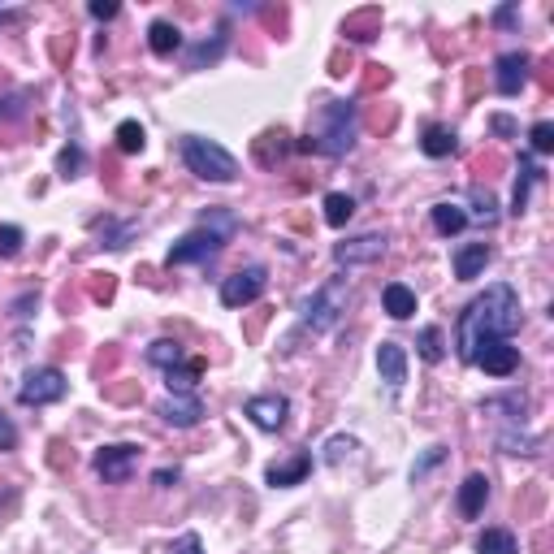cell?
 <instances>
[{
    "label": "cell",
    "mask_w": 554,
    "mask_h": 554,
    "mask_svg": "<svg viewBox=\"0 0 554 554\" xmlns=\"http://www.w3.org/2000/svg\"><path fill=\"white\" fill-rule=\"evenodd\" d=\"M520 329V295L511 290L507 282H494L485 286L477 299L468 303L464 312H459L455 321V351L459 360L472 364V355H477L485 342H503Z\"/></svg>",
    "instance_id": "cell-1"
},
{
    "label": "cell",
    "mask_w": 554,
    "mask_h": 554,
    "mask_svg": "<svg viewBox=\"0 0 554 554\" xmlns=\"http://www.w3.org/2000/svg\"><path fill=\"white\" fill-rule=\"evenodd\" d=\"M239 234V217L230 208H208V213L195 221V230H187L182 239L169 247V265H208L226 252V243Z\"/></svg>",
    "instance_id": "cell-2"
},
{
    "label": "cell",
    "mask_w": 554,
    "mask_h": 554,
    "mask_svg": "<svg viewBox=\"0 0 554 554\" xmlns=\"http://www.w3.org/2000/svg\"><path fill=\"white\" fill-rule=\"evenodd\" d=\"M299 152H325V156H347L355 148V104L351 100H325L316 109L312 135L295 143Z\"/></svg>",
    "instance_id": "cell-3"
},
{
    "label": "cell",
    "mask_w": 554,
    "mask_h": 554,
    "mask_svg": "<svg viewBox=\"0 0 554 554\" xmlns=\"http://www.w3.org/2000/svg\"><path fill=\"white\" fill-rule=\"evenodd\" d=\"M182 161H187L191 174L204 178V182H234L239 178V161H234L217 139H204V135L182 139Z\"/></svg>",
    "instance_id": "cell-4"
},
{
    "label": "cell",
    "mask_w": 554,
    "mask_h": 554,
    "mask_svg": "<svg viewBox=\"0 0 554 554\" xmlns=\"http://www.w3.org/2000/svg\"><path fill=\"white\" fill-rule=\"evenodd\" d=\"M347 277H329L325 286H316L308 299H303V308H299V321L303 329H312V334H329L338 321H342V312H347Z\"/></svg>",
    "instance_id": "cell-5"
},
{
    "label": "cell",
    "mask_w": 554,
    "mask_h": 554,
    "mask_svg": "<svg viewBox=\"0 0 554 554\" xmlns=\"http://www.w3.org/2000/svg\"><path fill=\"white\" fill-rule=\"evenodd\" d=\"M65 390H70V381H65L61 368H31V373L22 377L18 386V403L22 407H48V403H61Z\"/></svg>",
    "instance_id": "cell-6"
},
{
    "label": "cell",
    "mask_w": 554,
    "mask_h": 554,
    "mask_svg": "<svg viewBox=\"0 0 554 554\" xmlns=\"http://www.w3.org/2000/svg\"><path fill=\"white\" fill-rule=\"evenodd\" d=\"M135 464H139V446H130V442L100 446L96 459H91V468H96V477L104 485H126L130 472H135Z\"/></svg>",
    "instance_id": "cell-7"
},
{
    "label": "cell",
    "mask_w": 554,
    "mask_h": 554,
    "mask_svg": "<svg viewBox=\"0 0 554 554\" xmlns=\"http://www.w3.org/2000/svg\"><path fill=\"white\" fill-rule=\"evenodd\" d=\"M265 286H269L265 265H247L221 282V303H226V308H247V303H256L265 295Z\"/></svg>",
    "instance_id": "cell-8"
},
{
    "label": "cell",
    "mask_w": 554,
    "mask_h": 554,
    "mask_svg": "<svg viewBox=\"0 0 554 554\" xmlns=\"http://www.w3.org/2000/svg\"><path fill=\"white\" fill-rule=\"evenodd\" d=\"M529 70H533V57L529 52H503L494 65V87L498 96H520L529 87Z\"/></svg>",
    "instance_id": "cell-9"
},
{
    "label": "cell",
    "mask_w": 554,
    "mask_h": 554,
    "mask_svg": "<svg viewBox=\"0 0 554 554\" xmlns=\"http://www.w3.org/2000/svg\"><path fill=\"white\" fill-rule=\"evenodd\" d=\"M386 234H360V239H347L334 247V260L342 269H355V265H373V260L386 256Z\"/></svg>",
    "instance_id": "cell-10"
},
{
    "label": "cell",
    "mask_w": 554,
    "mask_h": 554,
    "mask_svg": "<svg viewBox=\"0 0 554 554\" xmlns=\"http://www.w3.org/2000/svg\"><path fill=\"white\" fill-rule=\"evenodd\" d=\"M286 412H290V403L282 399V394H256V399L243 403V416L252 420L256 429H265V433L282 429L286 425Z\"/></svg>",
    "instance_id": "cell-11"
},
{
    "label": "cell",
    "mask_w": 554,
    "mask_h": 554,
    "mask_svg": "<svg viewBox=\"0 0 554 554\" xmlns=\"http://www.w3.org/2000/svg\"><path fill=\"white\" fill-rule=\"evenodd\" d=\"M472 364L485 368L490 377H511L520 368V347H511V338L503 342H485V347L472 355Z\"/></svg>",
    "instance_id": "cell-12"
},
{
    "label": "cell",
    "mask_w": 554,
    "mask_h": 554,
    "mask_svg": "<svg viewBox=\"0 0 554 554\" xmlns=\"http://www.w3.org/2000/svg\"><path fill=\"white\" fill-rule=\"evenodd\" d=\"M156 412H161V420L174 429H195L204 416V407H200V394H169Z\"/></svg>",
    "instance_id": "cell-13"
},
{
    "label": "cell",
    "mask_w": 554,
    "mask_h": 554,
    "mask_svg": "<svg viewBox=\"0 0 554 554\" xmlns=\"http://www.w3.org/2000/svg\"><path fill=\"white\" fill-rule=\"evenodd\" d=\"M485 503H490V477H485V472H468L464 485H459V516L477 520Z\"/></svg>",
    "instance_id": "cell-14"
},
{
    "label": "cell",
    "mask_w": 554,
    "mask_h": 554,
    "mask_svg": "<svg viewBox=\"0 0 554 554\" xmlns=\"http://www.w3.org/2000/svg\"><path fill=\"white\" fill-rule=\"evenodd\" d=\"M377 373H381V381H386L390 390H403V381H407V351L399 347V342H381V347H377Z\"/></svg>",
    "instance_id": "cell-15"
},
{
    "label": "cell",
    "mask_w": 554,
    "mask_h": 554,
    "mask_svg": "<svg viewBox=\"0 0 554 554\" xmlns=\"http://www.w3.org/2000/svg\"><path fill=\"white\" fill-rule=\"evenodd\" d=\"M490 256H494L490 243H464L455 252V277L459 282H477V277L485 273V265H490Z\"/></svg>",
    "instance_id": "cell-16"
},
{
    "label": "cell",
    "mask_w": 554,
    "mask_h": 554,
    "mask_svg": "<svg viewBox=\"0 0 554 554\" xmlns=\"http://www.w3.org/2000/svg\"><path fill=\"white\" fill-rule=\"evenodd\" d=\"M429 217H433V230L442 234V239H455V234H464L468 230V213L459 204H433L429 208Z\"/></svg>",
    "instance_id": "cell-17"
},
{
    "label": "cell",
    "mask_w": 554,
    "mask_h": 554,
    "mask_svg": "<svg viewBox=\"0 0 554 554\" xmlns=\"http://www.w3.org/2000/svg\"><path fill=\"white\" fill-rule=\"evenodd\" d=\"M381 308H386L394 321H407V316L416 312V290L403 286V282H390L386 290H381Z\"/></svg>",
    "instance_id": "cell-18"
},
{
    "label": "cell",
    "mask_w": 554,
    "mask_h": 554,
    "mask_svg": "<svg viewBox=\"0 0 554 554\" xmlns=\"http://www.w3.org/2000/svg\"><path fill=\"white\" fill-rule=\"evenodd\" d=\"M200 377H204V360H182L178 368L165 373V386H169V394H195Z\"/></svg>",
    "instance_id": "cell-19"
},
{
    "label": "cell",
    "mask_w": 554,
    "mask_h": 554,
    "mask_svg": "<svg viewBox=\"0 0 554 554\" xmlns=\"http://www.w3.org/2000/svg\"><path fill=\"white\" fill-rule=\"evenodd\" d=\"M308 472H312V455H299L295 464H273L265 472V481L273 485V490H290V485H299Z\"/></svg>",
    "instance_id": "cell-20"
},
{
    "label": "cell",
    "mask_w": 554,
    "mask_h": 554,
    "mask_svg": "<svg viewBox=\"0 0 554 554\" xmlns=\"http://www.w3.org/2000/svg\"><path fill=\"white\" fill-rule=\"evenodd\" d=\"M148 44H152V52H156V57H174V52L182 48V31H178L174 22L156 18V22L148 26Z\"/></svg>",
    "instance_id": "cell-21"
},
{
    "label": "cell",
    "mask_w": 554,
    "mask_h": 554,
    "mask_svg": "<svg viewBox=\"0 0 554 554\" xmlns=\"http://www.w3.org/2000/svg\"><path fill=\"white\" fill-rule=\"evenodd\" d=\"M420 148H425V156H433V161H442V156L455 152V130H446V126H425V139H420Z\"/></svg>",
    "instance_id": "cell-22"
},
{
    "label": "cell",
    "mask_w": 554,
    "mask_h": 554,
    "mask_svg": "<svg viewBox=\"0 0 554 554\" xmlns=\"http://www.w3.org/2000/svg\"><path fill=\"white\" fill-rule=\"evenodd\" d=\"M182 360H187V351H182V342H174V338H161V342H152L148 347V364H156V368H178Z\"/></svg>",
    "instance_id": "cell-23"
},
{
    "label": "cell",
    "mask_w": 554,
    "mask_h": 554,
    "mask_svg": "<svg viewBox=\"0 0 554 554\" xmlns=\"http://www.w3.org/2000/svg\"><path fill=\"white\" fill-rule=\"evenodd\" d=\"M351 217H355V200H351V195H342V191H329V195H325V221H329V226H334V230H342Z\"/></svg>",
    "instance_id": "cell-24"
},
{
    "label": "cell",
    "mask_w": 554,
    "mask_h": 554,
    "mask_svg": "<svg viewBox=\"0 0 554 554\" xmlns=\"http://www.w3.org/2000/svg\"><path fill=\"white\" fill-rule=\"evenodd\" d=\"M477 554H520V546L507 529H485L477 537Z\"/></svg>",
    "instance_id": "cell-25"
},
{
    "label": "cell",
    "mask_w": 554,
    "mask_h": 554,
    "mask_svg": "<svg viewBox=\"0 0 554 554\" xmlns=\"http://www.w3.org/2000/svg\"><path fill=\"white\" fill-rule=\"evenodd\" d=\"M533 182H542V169H537L529 156L520 161V182H516V195H511V213H524V204H529V187Z\"/></svg>",
    "instance_id": "cell-26"
},
{
    "label": "cell",
    "mask_w": 554,
    "mask_h": 554,
    "mask_svg": "<svg viewBox=\"0 0 554 554\" xmlns=\"http://www.w3.org/2000/svg\"><path fill=\"white\" fill-rule=\"evenodd\" d=\"M416 347H420V360H425V364H442V355H446V347H442V329H438V325L420 329Z\"/></svg>",
    "instance_id": "cell-27"
},
{
    "label": "cell",
    "mask_w": 554,
    "mask_h": 554,
    "mask_svg": "<svg viewBox=\"0 0 554 554\" xmlns=\"http://www.w3.org/2000/svg\"><path fill=\"white\" fill-rule=\"evenodd\" d=\"M117 148H122L126 156L143 152V148H148V130H143L139 122H122V126H117Z\"/></svg>",
    "instance_id": "cell-28"
},
{
    "label": "cell",
    "mask_w": 554,
    "mask_h": 554,
    "mask_svg": "<svg viewBox=\"0 0 554 554\" xmlns=\"http://www.w3.org/2000/svg\"><path fill=\"white\" fill-rule=\"evenodd\" d=\"M96 234H100V247H113V252H122V247L130 243V234H135V226H130V221H126V226H117V221H96Z\"/></svg>",
    "instance_id": "cell-29"
},
{
    "label": "cell",
    "mask_w": 554,
    "mask_h": 554,
    "mask_svg": "<svg viewBox=\"0 0 554 554\" xmlns=\"http://www.w3.org/2000/svg\"><path fill=\"white\" fill-rule=\"evenodd\" d=\"M221 52H226V35H217L213 44H200L187 52V70H204V61H217Z\"/></svg>",
    "instance_id": "cell-30"
},
{
    "label": "cell",
    "mask_w": 554,
    "mask_h": 554,
    "mask_svg": "<svg viewBox=\"0 0 554 554\" xmlns=\"http://www.w3.org/2000/svg\"><path fill=\"white\" fill-rule=\"evenodd\" d=\"M83 148H78V143H70V148H65L61 156H57V169H61V178H78V169H83Z\"/></svg>",
    "instance_id": "cell-31"
},
{
    "label": "cell",
    "mask_w": 554,
    "mask_h": 554,
    "mask_svg": "<svg viewBox=\"0 0 554 554\" xmlns=\"http://www.w3.org/2000/svg\"><path fill=\"white\" fill-rule=\"evenodd\" d=\"M529 143H533L537 156H550V152H554V126H550V122H537V126L529 130Z\"/></svg>",
    "instance_id": "cell-32"
},
{
    "label": "cell",
    "mask_w": 554,
    "mask_h": 554,
    "mask_svg": "<svg viewBox=\"0 0 554 554\" xmlns=\"http://www.w3.org/2000/svg\"><path fill=\"white\" fill-rule=\"evenodd\" d=\"M498 446H503L507 455H537V438H516V433H503Z\"/></svg>",
    "instance_id": "cell-33"
},
{
    "label": "cell",
    "mask_w": 554,
    "mask_h": 554,
    "mask_svg": "<svg viewBox=\"0 0 554 554\" xmlns=\"http://www.w3.org/2000/svg\"><path fill=\"white\" fill-rule=\"evenodd\" d=\"M355 451V438H329L325 442V464H342Z\"/></svg>",
    "instance_id": "cell-34"
},
{
    "label": "cell",
    "mask_w": 554,
    "mask_h": 554,
    "mask_svg": "<svg viewBox=\"0 0 554 554\" xmlns=\"http://www.w3.org/2000/svg\"><path fill=\"white\" fill-rule=\"evenodd\" d=\"M18 252H22V230L0 226V256H18Z\"/></svg>",
    "instance_id": "cell-35"
},
{
    "label": "cell",
    "mask_w": 554,
    "mask_h": 554,
    "mask_svg": "<svg viewBox=\"0 0 554 554\" xmlns=\"http://www.w3.org/2000/svg\"><path fill=\"white\" fill-rule=\"evenodd\" d=\"M472 204H477V221H494L498 213H494V195L490 191H481V187H472Z\"/></svg>",
    "instance_id": "cell-36"
},
{
    "label": "cell",
    "mask_w": 554,
    "mask_h": 554,
    "mask_svg": "<svg viewBox=\"0 0 554 554\" xmlns=\"http://www.w3.org/2000/svg\"><path fill=\"white\" fill-rule=\"evenodd\" d=\"M169 554H204V546H200V537H195V533H182Z\"/></svg>",
    "instance_id": "cell-37"
},
{
    "label": "cell",
    "mask_w": 554,
    "mask_h": 554,
    "mask_svg": "<svg viewBox=\"0 0 554 554\" xmlns=\"http://www.w3.org/2000/svg\"><path fill=\"white\" fill-rule=\"evenodd\" d=\"M13 446H18V429H13L9 416L0 412V451H13Z\"/></svg>",
    "instance_id": "cell-38"
},
{
    "label": "cell",
    "mask_w": 554,
    "mask_h": 554,
    "mask_svg": "<svg viewBox=\"0 0 554 554\" xmlns=\"http://www.w3.org/2000/svg\"><path fill=\"white\" fill-rule=\"evenodd\" d=\"M91 18H100V22L117 18V0H91Z\"/></svg>",
    "instance_id": "cell-39"
},
{
    "label": "cell",
    "mask_w": 554,
    "mask_h": 554,
    "mask_svg": "<svg viewBox=\"0 0 554 554\" xmlns=\"http://www.w3.org/2000/svg\"><path fill=\"white\" fill-rule=\"evenodd\" d=\"M442 459H446V451H442V446H433V451L425 455V464H416V468H412V477L420 481V477H425V472H429L433 464H442Z\"/></svg>",
    "instance_id": "cell-40"
},
{
    "label": "cell",
    "mask_w": 554,
    "mask_h": 554,
    "mask_svg": "<svg viewBox=\"0 0 554 554\" xmlns=\"http://www.w3.org/2000/svg\"><path fill=\"white\" fill-rule=\"evenodd\" d=\"M494 22H498V26H507V22H516V9H511V5H507V9H498V13H494Z\"/></svg>",
    "instance_id": "cell-41"
},
{
    "label": "cell",
    "mask_w": 554,
    "mask_h": 554,
    "mask_svg": "<svg viewBox=\"0 0 554 554\" xmlns=\"http://www.w3.org/2000/svg\"><path fill=\"white\" fill-rule=\"evenodd\" d=\"M169 481H178V472H169V468L156 472V485H169Z\"/></svg>",
    "instance_id": "cell-42"
}]
</instances>
